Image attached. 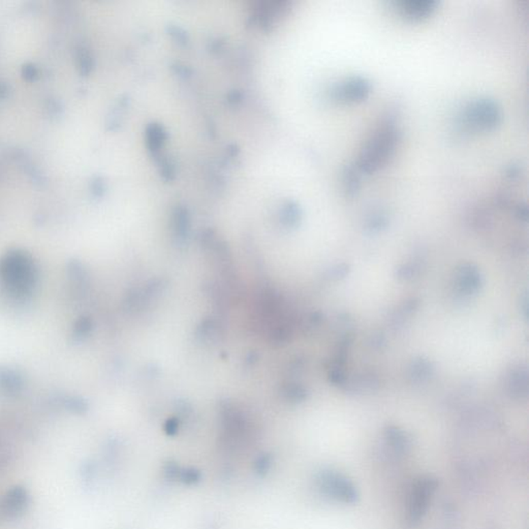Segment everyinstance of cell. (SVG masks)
I'll use <instances>...</instances> for the list:
<instances>
[{
    "label": "cell",
    "instance_id": "1",
    "mask_svg": "<svg viewBox=\"0 0 529 529\" xmlns=\"http://www.w3.org/2000/svg\"><path fill=\"white\" fill-rule=\"evenodd\" d=\"M0 275L10 293L25 296L31 291L36 279V270L31 260L22 252L8 254L0 264Z\"/></svg>",
    "mask_w": 529,
    "mask_h": 529
},
{
    "label": "cell",
    "instance_id": "2",
    "mask_svg": "<svg viewBox=\"0 0 529 529\" xmlns=\"http://www.w3.org/2000/svg\"><path fill=\"white\" fill-rule=\"evenodd\" d=\"M318 485L323 494L340 503H355L359 500L355 486L338 471H321L318 475Z\"/></svg>",
    "mask_w": 529,
    "mask_h": 529
},
{
    "label": "cell",
    "instance_id": "3",
    "mask_svg": "<svg viewBox=\"0 0 529 529\" xmlns=\"http://www.w3.org/2000/svg\"><path fill=\"white\" fill-rule=\"evenodd\" d=\"M438 488V481L434 477H423L413 485L410 498V521L413 526L419 523L427 513L430 501Z\"/></svg>",
    "mask_w": 529,
    "mask_h": 529
},
{
    "label": "cell",
    "instance_id": "4",
    "mask_svg": "<svg viewBox=\"0 0 529 529\" xmlns=\"http://www.w3.org/2000/svg\"><path fill=\"white\" fill-rule=\"evenodd\" d=\"M29 503L26 490L22 487H15L8 491L2 503V509L8 516H15L22 512Z\"/></svg>",
    "mask_w": 529,
    "mask_h": 529
},
{
    "label": "cell",
    "instance_id": "5",
    "mask_svg": "<svg viewBox=\"0 0 529 529\" xmlns=\"http://www.w3.org/2000/svg\"><path fill=\"white\" fill-rule=\"evenodd\" d=\"M21 378L16 372L3 369L0 371V385L6 392L19 391L21 387Z\"/></svg>",
    "mask_w": 529,
    "mask_h": 529
},
{
    "label": "cell",
    "instance_id": "6",
    "mask_svg": "<svg viewBox=\"0 0 529 529\" xmlns=\"http://www.w3.org/2000/svg\"><path fill=\"white\" fill-rule=\"evenodd\" d=\"M89 321H81L80 323H78V325H77L76 327V332L77 334H79V335H82V334L87 333V331L89 330Z\"/></svg>",
    "mask_w": 529,
    "mask_h": 529
}]
</instances>
